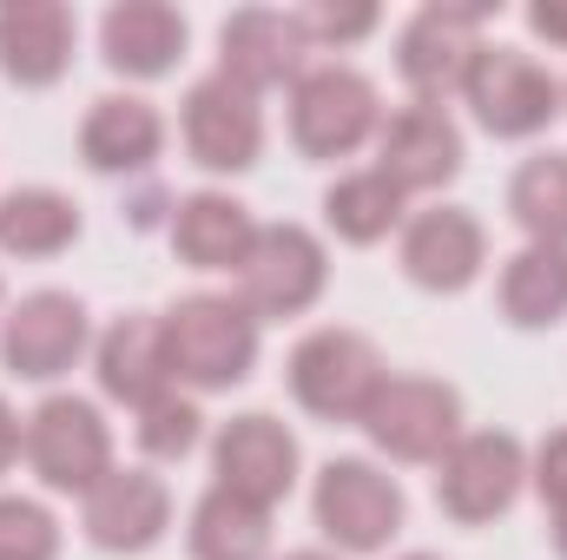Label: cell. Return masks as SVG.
Listing matches in <instances>:
<instances>
[{"label":"cell","mask_w":567,"mask_h":560,"mask_svg":"<svg viewBox=\"0 0 567 560\" xmlns=\"http://www.w3.org/2000/svg\"><path fill=\"white\" fill-rule=\"evenodd\" d=\"M396 560H442V554H429V548H410V554H396Z\"/></svg>","instance_id":"36"},{"label":"cell","mask_w":567,"mask_h":560,"mask_svg":"<svg viewBox=\"0 0 567 560\" xmlns=\"http://www.w3.org/2000/svg\"><path fill=\"white\" fill-rule=\"evenodd\" d=\"M158 336H165L172 390L198 403L251 383L258 350H265V323L238 303V290H185L178 303L158 310Z\"/></svg>","instance_id":"1"},{"label":"cell","mask_w":567,"mask_h":560,"mask_svg":"<svg viewBox=\"0 0 567 560\" xmlns=\"http://www.w3.org/2000/svg\"><path fill=\"white\" fill-rule=\"evenodd\" d=\"M185 554L192 560H278L271 508H251L225 488H205L185 515Z\"/></svg>","instance_id":"26"},{"label":"cell","mask_w":567,"mask_h":560,"mask_svg":"<svg viewBox=\"0 0 567 560\" xmlns=\"http://www.w3.org/2000/svg\"><path fill=\"white\" fill-rule=\"evenodd\" d=\"M205 455H212V488H225L251 508H271V515L303 481V442L271 409H238L231 422H218Z\"/></svg>","instance_id":"11"},{"label":"cell","mask_w":567,"mask_h":560,"mask_svg":"<svg viewBox=\"0 0 567 560\" xmlns=\"http://www.w3.org/2000/svg\"><path fill=\"white\" fill-rule=\"evenodd\" d=\"M27 475L47 488V495H73L86 501L113 468V422L93 396H73V390H47L33 409H27Z\"/></svg>","instance_id":"5"},{"label":"cell","mask_w":567,"mask_h":560,"mask_svg":"<svg viewBox=\"0 0 567 560\" xmlns=\"http://www.w3.org/2000/svg\"><path fill=\"white\" fill-rule=\"evenodd\" d=\"M508 225L522 245H567V152H528L508 178Z\"/></svg>","instance_id":"27"},{"label":"cell","mask_w":567,"mask_h":560,"mask_svg":"<svg viewBox=\"0 0 567 560\" xmlns=\"http://www.w3.org/2000/svg\"><path fill=\"white\" fill-rule=\"evenodd\" d=\"M495 310L508 330H561L567 323V245H522L495 271Z\"/></svg>","instance_id":"25"},{"label":"cell","mask_w":567,"mask_h":560,"mask_svg":"<svg viewBox=\"0 0 567 560\" xmlns=\"http://www.w3.org/2000/svg\"><path fill=\"white\" fill-rule=\"evenodd\" d=\"M528 495V442L515 428H462L435 462V508L455 528H495Z\"/></svg>","instance_id":"9"},{"label":"cell","mask_w":567,"mask_h":560,"mask_svg":"<svg viewBox=\"0 0 567 560\" xmlns=\"http://www.w3.org/2000/svg\"><path fill=\"white\" fill-rule=\"evenodd\" d=\"M403 225H410V198H403L377 165H363V172H337V178L323 185V231H330L337 245H350V251H377V245H390Z\"/></svg>","instance_id":"24"},{"label":"cell","mask_w":567,"mask_h":560,"mask_svg":"<svg viewBox=\"0 0 567 560\" xmlns=\"http://www.w3.org/2000/svg\"><path fill=\"white\" fill-rule=\"evenodd\" d=\"M377 448L383 468H435L462 428H468V409H462V390L442 383V376H416V370H390L377 403L357 422Z\"/></svg>","instance_id":"6"},{"label":"cell","mask_w":567,"mask_h":560,"mask_svg":"<svg viewBox=\"0 0 567 560\" xmlns=\"http://www.w3.org/2000/svg\"><path fill=\"white\" fill-rule=\"evenodd\" d=\"M185 46H192V20L172 7V0H113L100 13V60L113 80H172L185 66Z\"/></svg>","instance_id":"19"},{"label":"cell","mask_w":567,"mask_h":560,"mask_svg":"<svg viewBox=\"0 0 567 560\" xmlns=\"http://www.w3.org/2000/svg\"><path fill=\"white\" fill-rule=\"evenodd\" d=\"M310 521L343 560H377L410 528V495L377 455H330L310 475Z\"/></svg>","instance_id":"2"},{"label":"cell","mask_w":567,"mask_h":560,"mask_svg":"<svg viewBox=\"0 0 567 560\" xmlns=\"http://www.w3.org/2000/svg\"><path fill=\"white\" fill-rule=\"evenodd\" d=\"M172 515H178L172 481H165L158 468H145V462H120V468L80 501V535H86V548H100V554L140 560L172 535Z\"/></svg>","instance_id":"14"},{"label":"cell","mask_w":567,"mask_h":560,"mask_svg":"<svg viewBox=\"0 0 567 560\" xmlns=\"http://www.w3.org/2000/svg\"><path fill=\"white\" fill-rule=\"evenodd\" d=\"M528 33L548 40L555 53H567V0H535L528 7Z\"/></svg>","instance_id":"33"},{"label":"cell","mask_w":567,"mask_h":560,"mask_svg":"<svg viewBox=\"0 0 567 560\" xmlns=\"http://www.w3.org/2000/svg\"><path fill=\"white\" fill-rule=\"evenodd\" d=\"M396 265L429 297H462L488 271V225L468 205L435 198L423 211H410V225L396 231Z\"/></svg>","instance_id":"15"},{"label":"cell","mask_w":567,"mask_h":560,"mask_svg":"<svg viewBox=\"0 0 567 560\" xmlns=\"http://www.w3.org/2000/svg\"><path fill=\"white\" fill-rule=\"evenodd\" d=\"M133 442H140L145 468H172V462H185V455H198L212 442V416H205L198 396L158 390L145 409H133Z\"/></svg>","instance_id":"28"},{"label":"cell","mask_w":567,"mask_h":560,"mask_svg":"<svg viewBox=\"0 0 567 560\" xmlns=\"http://www.w3.org/2000/svg\"><path fill=\"white\" fill-rule=\"evenodd\" d=\"M468 106V120L488 133V139H542L555 120H561V80L528 53V46H502V40H482V53L468 60V80L455 93Z\"/></svg>","instance_id":"8"},{"label":"cell","mask_w":567,"mask_h":560,"mask_svg":"<svg viewBox=\"0 0 567 560\" xmlns=\"http://www.w3.org/2000/svg\"><path fill=\"white\" fill-rule=\"evenodd\" d=\"M278 560H343V554H330V548H290V554H278Z\"/></svg>","instance_id":"35"},{"label":"cell","mask_w":567,"mask_h":560,"mask_svg":"<svg viewBox=\"0 0 567 560\" xmlns=\"http://www.w3.org/2000/svg\"><path fill=\"white\" fill-rule=\"evenodd\" d=\"M218 73L245 93H290L303 73H310V40H303V20L297 7H238L225 13L218 27Z\"/></svg>","instance_id":"17"},{"label":"cell","mask_w":567,"mask_h":560,"mask_svg":"<svg viewBox=\"0 0 567 560\" xmlns=\"http://www.w3.org/2000/svg\"><path fill=\"white\" fill-rule=\"evenodd\" d=\"M0 317H7V283H0Z\"/></svg>","instance_id":"37"},{"label":"cell","mask_w":567,"mask_h":560,"mask_svg":"<svg viewBox=\"0 0 567 560\" xmlns=\"http://www.w3.org/2000/svg\"><path fill=\"white\" fill-rule=\"evenodd\" d=\"M86 238V211L60 185H13L0 191V258L13 265H53Z\"/></svg>","instance_id":"23"},{"label":"cell","mask_w":567,"mask_h":560,"mask_svg":"<svg viewBox=\"0 0 567 560\" xmlns=\"http://www.w3.org/2000/svg\"><path fill=\"white\" fill-rule=\"evenodd\" d=\"M80 20L66 0H7L0 7V80L20 93H53L73 73Z\"/></svg>","instance_id":"20"},{"label":"cell","mask_w":567,"mask_h":560,"mask_svg":"<svg viewBox=\"0 0 567 560\" xmlns=\"http://www.w3.org/2000/svg\"><path fill=\"white\" fill-rule=\"evenodd\" d=\"M548 541H555V554L567 560V508H555V515H548Z\"/></svg>","instance_id":"34"},{"label":"cell","mask_w":567,"mask_h":560,"mask_svg":"<svg viewBox=\"0 0 567 560\" xmlns=\"http://www.w3.org/2000/svg\"><path fill=\"white\" fill-rule=\"evenodd\" d=\"M561 113H567V80H561Z\"/></svg>","instance_id":"38"},{"label":"cell","mask_w":567,"mask_h":560,"mask_svg":"<svg viewBox=\"0 0 567 560\" xmlns=\"http://www.w3.org/2000/svg\"><path fill=\"white\" fill-rule=\"evenodd\" d=\"M265 139H271V126H265V100L258 93L231 86L225 73H205V80L185 86V100H178V145H185V158L205 178L258 172Z\"/></svg>","instance_id":"13"},{"label":"cell","mask_w":567,"mask_h":560,"mask_svg":"<svg viewBox=\"0 0 567 560\" xmlns=\"http://www.w3.org/2000/svg\"><path fill=\"white\" fill-rule=\"evenodd\" d=\"M528 488L542 495V508H548V515L567 508V422H561V428H548V435L528 448Z\"/></svg>","instance_id":"31"},{"label":"cell","mask_w":567,"mask_h":560,"mask_svg":"<svg viewBox=\"0 0 567 560\" xmlns=\"http://www.w3.org/2000/svg\"><path fill=\"white\" fill-rule=\"evenodd\" d=\"M284 126L297 158L310 165H337V158H357L363 145H377L383 133V93L363 66L350 60H317L297 86H290V106H284Z\"/></svg>","instance_id":"4"},{"label":"cell","mask_w":567,"mask_h":560,"mask_svg":"<svg viewBox=\"0 0 567 560\" xmlns=\"http://www.w3.org/2000/svg\"><path fill=\"white\" fill-rule=\"evenodd\" d=\"M462 165H468V139H462V126H455L449 106L410 100V106L383 113L377 172H383L403 198H435V191H449V185L462 178Z\"/></svg>","instance_id":"16"},{"label":"cell","mask_w":567,"mask_h":560,"mask_svg":"<svg viewBox=\"0 0 567 560\" xmlns=\"http://www.w3.org/2000/svg\"><path fill=\"white\" fill-rule=\"evenodd\" d=\"M383 376H390L383 350H377L363 330H350V323H317V330H303V336L290 343V356H284V390H290V403L310 422H330V428H357L363 409L377 403Z\"/></svg>","instance_id":"3"},{"label":"cell","mask_w":567,"mask_h":560,"mask_svg":"<svg viewBox=\"0 0 567 560\" xmlns=\"http://www.w3.org/2000/svg\"><path fill=\"white\" fill-rule=\"evenodd\" d=\"M20 455H27V416L7 403V390H0V481L20 468Z\"/></svg>","instance_id":"32"},{"label":"cell","mask_w":567,"mask_h":560,"mask_svg":"<svg viewBox=\"0 0 567 560\" xmlns=\"http://www.w3.org/2000/svg\"><path fill=\"white\" fill-rule=\"evenodd\" d=\"M66 554V528L40 495L0 488V560H60Z\"/></svg>","instance_id":"29"},{"label":"cell","mask_w":567,"mask_h":560,"mask_svg":"<svg viewBox=\"0 0 567 560\" xmlns=\"http://www.w3.org/2000/svg\"><path fill=\"white\" fill-rule=\"evenodd\" d=\"M165 113L145 93H100L80 120V165L100 178H145L165 158Z\"/></svg>","instance_id":"21"},{"label":"cell","mask_w":567,"mask_h":560,"mask_svg":"<svg viewBox=\"0 0 567 560\" xmlns=\"http://www.w3.org/2000/svg\"><path fill=\"white\" fill-rule=\"evenodd\" d=\"M297 20H303L310 53H350L383 27V13L370 0H310V7H297Z\"/></svg>","instance_id":"30"},{"label":"cell","mask_w":567,"mask_h":560,"mask_svg":"<svg viewBox=\"0 0 567 560\" xmlns=\"http://www.w3.org/2000/svg\"><path fill=\"white\" fill-rule=\"evenodd\" d=\"M93 383L106 403L120 409H145L158 390H172V370H165V336H158V317L152 310H126L113 317L100 336H93Z\"/></svg>","instance_id":"22"},{"label":"cell","mask_w":567,"mask_h":560,"mask_svg":"<svg viewBox=\"0 0 567 560\" xmlns=\"http://www.w3.org/2000/svg\"><path fill=\"white\" fill-rule=\"evenodd\" d=\"M93 310L86 297L60 290V283H40L27 290L20 303H7L0 317V370L13 383H33V390H60L86 356H93Z\"/></svg>","instance_id":"7"},{"label":"cell","mask_w":567,"mask_h":560,"mask_svg":"<svg viewBox=\"0 0 567 560\" xmlns=\"http://www.w3.org/2000/svg\"><path fill=\"white\" fill-rule=\"evenodd\" d=\"M495 20L488 0H429L416 7L403 27H396V80L410 86V100L442 106L462 93L468 80V60L482 53V27Z\"/></svg>","instance_id":"12"},{"label":"cell","mask_w":567,"mask_h":560,"mask_svg":"<svg viewBox=\"0 0 567 560\" xmlns=\"http://www.w3.org/2000/svg\"><path fill=\"white\" fill-rule=\"evenodd\" d=\"M231 290H238V303L258 323H297V317H310L323 303V290H330V245H323V231H310L297 218L258 225V245L238 265Z\"/></svg>","instance_id":"10"},{"label":"cell","mask_w":567,"mask_h":560,"mask_svg":"<svg viewBox=\"0 0 567 560\" xmlns=\"http://www.w3.org/2000/svg\"><path fill=\"white\" fill-rule=\"evenodd\" d=\"M165 238H172V258L198 278H238V265L251 258L258 245V218L238 191L225 185H198L185 198H172V218H165Z\"/></svg>","instance_id":"18"}]
</instances>
